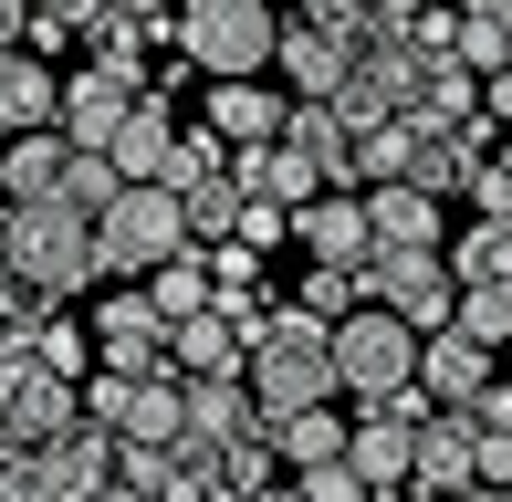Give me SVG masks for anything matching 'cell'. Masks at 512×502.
<instances>
[{
	"label": "cell",
	"instance_id": "obj_1",
	"mask_svg": "<svg viewBox=\"0 0 512 502\" xmlns=\"http://www.w3.org/2000/svg\"><path fill=\"white\" fill-rule=\"evenodd\" d=\"M251 398H262V419L324 408V398H335V325L304 314V304H272L262 335H251Z\"/></svg>",
	"mask_w": 512,
	"mask_h": 502
},
{
	"label": "cell",
	"instance_id": "obj_2",
	"mask_svg": "<svg viewBox=\"0 0 512 502\" xmlns=\"http://www.w3.org/2000/svg\"><path fill=\"white\" fill-rule=\"evenodd\" d=\"M0 272H21L32 293H53V304H74V293H95L105 283V251H95V220L84 210H11V262Z\"/></svg>",
	"mask_w": 512,
	"mask_h": 502
},
{
	"label": "cell",
	"instance_id": "obj_3",
	"mask_svg": "<svg viewBox=\"0 0 512 502\" xmlns=\"http://www.w3.org/2000/svg\"><path fill=\"white\" fill-rule=\"evenodd\" d=\"M272 42H283V11H272V0H189V11H178V53H189L209 84L272 74Z\"/></svg>",
	"mask_w": 512,
	"mask_h": 502
},
{
	"label": "cell",
	"instance_id": "obj_4",
	"mask_svg": "<svg viewBox=\"0 0 512 502\" xmlns=\"http://www.w3.org/2000/svg\"><path fill=\"white\" fill-rule=\"evenodd\" d=\"M95 251H105V283H157V272H168L178 251H199V241H189V220H178V189H126L95 220Z\"/></svg>",
	"mask_w": 512,
	"mask_h": 502
},
{
	"label": "cell",
	"instance_id": "obj_5",
	"mask_svg": "<svg viewBox=\"0 0 512 502\" xmlns=\"http://www.w3.org/2000/svg\"><path fill=\"white\" fill-rule=\"evenodd\" d=\"M398 387H418V335L387 304L345 314V325H335V398L377 408V398H398Z\"/></svg>",
	"mask_w": 512,
	"mask_h": 502
},
{
	"label": "cell",
	"instance_id": "obj_6",
	"mask_svg": "<svg viewBox=\"0 0 512 502\" xmlns=\"http://www.w3.org/2000/svg\"><path fill=\"white\" fill-rule=\"evenodd\" d=\"M74 419H84V387L74 377H53L42 356H0V440H11V450H53Z\"/></svg>",
	"mask_w": 512,
	"mask_h": 502
},
{
	"label": "cell",
	"instance_id": "obj_7",
	"mask_svg": "<svg viewBox=\"0 0 512 502\" xmlns=\"http://www.w3.org/2000/svg\"><path fill=\"white\" fill-rule=\"evenodd\" d=\"M366 304H387L408 335H450L460 283H450V262H439V251H377V262H366Z\"/></svg>",
	"mask_w": 512,
	"mask_h": 502
},
{
	"label": "cell",
	"instance_id": "obj_8",
	"mask_svg": "<svg viewBox=\"0 0 512 502\" xmlns=\"http://www.w3.org/2000/svg\"><path fill=\"white\" fill-rule=\"evenodd\" d=\"M147 84H157V63H74V74H63V136L105 157L115 126L147 105Z\"/></svg>",
	"mask_w": 512,
	"mask_h": 502
},
{
	"label": "cell",
	"instance_id": "obj_9",
	"mask_svg": "<svg viewBox=\"0 0 512 502\" xmlns=\"http://www.w3.org/2000/svg\"><path fill=\"white\" fill-rule=\"evenodd\" d=\"M95 367L105 377H157L168 367V314L147 304V283H105L95 293Z\"/></svg>",
	"mask_w": 512,
	"mask_h": 502
},
{
	"label": "cell",
	"instance_id": "obj_10",
	"mask_svg": "<svg viewBox=\"0 0 512 502\" xmlns=\"http://www.w3.org/2000/svg\"><path fill=\"white\" fill-rule=\"evenodd\" d=\"M335 116L345 126H398V116H418V53L408 42H366L356 53V74H345V95H335Z\"/></svg>",
	"mask_w": 512,
	"mask_h": 502
},
{
	"label": "cell",
	"instance_id": "obj_11",
	"mask_svg": "<svg viewBox=\"0 0 512 502\" xmlns=\"http://www.w3.org/2000/svg\"><path fill=\"white\" fill-rule=\"evenodd\" d=\"M272 74H283V95H293V105H335V95H345V74H356V42L293 11V21H283V42H272Z\"/></svg>",
	"mask_w": 512,
	"mask_h": 502
},
{
	"label": "cell",
	"instance_id": "obj_12",
	"mask_svg": "<svg viewBox=\"0 0 512 502\" xmlns=\"http://www.w3.org/2000/svg\"><path fill=\"white\" fill-rule=\"evenodd\" d=\"M199 126L220 136L230 157H241V147H283L293 95H283V84H262V74H251V84H199Z\"/></svg>",
	"mask_w": 512,
	"mask_h": 502
},
{
	"label": "cell",
	"instance_id": "obj_13",
	"mask_svg": "<svg viewBox=\"0 0 512 502\" xmlns=\"http://www.w3.org/2000/svg\"><path fill=\"white\" fill-rule=\"evenodd\" d=\"M178 136H189V116H178V95H157V84H147V105H136L126 126H115L105 168L126 178V189H168V168H178Z\"/></svg>",
	"mask_w": 512,
	"mask_h": 502
},
{
	"label": "cell",
	"instance_id": "obj_14",
	"mask_svg": "<svg viewBox=\"0 0 512 502\" xmlns=\"http://www.w3.org/2000/svg\"><path fill=\"white\" fill-rule=\"evenodd\" d=\"M408 492H418V502H460V492H481V429L439 408V419L418 429V461H408Z\"/></svg>",
	"mask_w": 512,
	"mask_h": 502
},
{
	"label": "cell",
	"instance_id": "obj_15",
	"mask_svg": "<svg viewBox=\"0 0 512 502\" xmlns=\"http://www.w3.org/2000/svg\"><path fill=\"white\" fill-rule=\"evenodd\" d=\"M63 178H74V136H63V126L0 136V210H53Z\"/></svg>",
	"mask_w": 512,
	"mask_h": 502
},
{
	"label": "cell",
	"instance_id": "obj_16",
	"mask_svg": "<svg viewBox=\"0 0 512 502\" xmlns=\"http://www.w3.org/2000/svg\"><path fill=\"white\" fill-rule=\"evenodd\" d=\"M293 251H314V262H377V231H366V189H324L293 210Z\"/></svg>",
	"mask_w": 512,
	"mask_h": 502
},
{
	"label": "cell",
	"instance_id": "obj_17",
	"mask_svg": "<svg viewBox=\"0 0 512 502\" xmlns=\"http://www.w3.org/2000/svg\"><path fill=\"white\" fill-rule=\"evenodd\" d=\"M366 231H377V251H450V220H439V199L418 178L366 189Z\"/></svg>",
	"mask_w": 512,
	"mask_h": 502
},
{
	"label": "cell",
	"instance_id": "obj_18",
	"mask_svg": "<svg viewBox=\"0 0 512 502\" xmlns=\"http://www.w3.org/2000/svg\"><path fill=\"white\" fill-rule=\"evenodd\" d=\"M42 492H53V502H105L115 492V440L95 419H74L53 450H42Z\"/></svg>",
	"mask_w": 512,
	"mask_h": 502
},
{
	"label": "cell",
	"instance_id": "obj_19",
	"mask_svg": "<svg viewBox=\"0 0 512 502\" xmlns=\"http://www.w3.org/2000/svg\"><path fill=\"white\" fill-rule=\"evenodd\" d=\"M115 440H126V450H178V440H189V377H178V367L136 377V387H126V419H115Z\"/></svg>",
	"mask_w": 512,
	"mask_h": 502
},
{
	"label": "cell",
	"instance_id": "obj_20",
	"mask_svg": "<svg viewBox=\"0 0 512 502\" xmlns=\"http://www.w3.org/2000/svg\"><path fill=\"white\" fill-rule=\"evenodd\" d=\"M345 408L324 398V408H283V419H262V440H272V461H283V482H304V471H324V461H345Z\"/></svg>",
	"mask_w": 512,
	"mask_h": 502
},
{
	"label": "cell",
	"instance_id": "obj_21",
	"mask_svg": "<svg viewBox=\"0 0 512 502\" xmlns=\"http://www.w3.org/2000/svg\"><path fill=\"white\" fill-rule=\"evenodd\" d=\"M418 387H429V408H481V387H502L492 346H471V335H418Z\"/></svg>",
	"mask_w": 512,
	"mask_h": 502
},
{
	"label": "cell",
	"instance_id": "obj_22",
	"mask_svg": "<svg viewBox=\"0 0 512 502\" xmlns=\"http://www.w3.org/2000/svg\"><path fill=\"white\" fill-rule=\"evenodd\" d=\"M63 126V74L42 53H0V136H42Z\"/></svg>",
	"mask_w": 512,
	"mask_h": 502
},
{
	"label": "cell",
	"instance_id": "obj_23",
	"mask_svg": "<svg viewBox=\"0 0 512 502\" xmlns=\"http://www.w3.org/2000/svg\"><path fill=\"white\" fill-rule=\"evenodd\" d=\"M168 367H178V377H251V335L209 304V314H189V325L168 335Z\"/></svg>",
	"mask_w": 512,
	"mask_h": 502
},
{
	"label": "cell",
	"instance_id": "obj_24",
	"mask_svg": "<svg viewBox=\"0 0 512 502\" xmlns=\"http://www.w3.org/2000/svg\"><path fill=\"white\" fill-rule=\"evenodd\" d=\"M283 147L304 157V168L324 178V189H356V126H345L335 105H293V126H283Z\"/></svg>",
	"mask_w": 512,
	"mask_h": 502
},
{
	"label": "cell",
	"instance_id": "obj_25",
	"mask_svg": "<svg viewBox=\"0 0 512 502\" xmlns=\"http://www.w3.org/2000/svg\"><path fill=\"white\" fill-rule=\"evenodd\" d=\"M241 429H262L251 377H189V440H199V450H230Z\"/></svg>",
	"mask_w": 512,
	"mask_h": 502
},
{
	"label": "cell",
	"instance_id": "obj_26",
	"mask_svg": "<svg viewBox=\"0 0 512 502\" xmlns=\"http://www.w3.org/2000/svg\"><path fill=\"white\" fill-rule=\"evenodd\" d=\"M241 168H199V178H178V220H189V241L209 251V241H230L241 231Z\"/></svg>",
	"mask_w": 512,
	"mask_h": 502
},
{
	"label": "cell",
	"instance_id": "obj_27",
	"mask_svg": "<svg viewBox=\"0 0 512 502\" xmlns=\"http://www.w3.org/2000/svg\"><path fill=\"white\" fill-rule=\"evenodd\" d=\"M230 168H241V189H251V199H272V210H304V199H324V178H314L293 147H241Z\"/></svg>",
	"mask_w": 512,
	"mask_h": 502
},
{
	"label": "cell",
	"instance_id": "obj_28",
	"mask_svg": "<svg viewBox=\"0 0 512 502\" xmlns=\"http://www.w3.org/2000/svg\"><path fill=\"white\" fill-rule=\"evenodd\" d=\"M481 116V74L460 53H439V63H418V126H471Z\"/></svg>",
	"mask_w": 512,
	"mask_h": 502
},
{
	"label": "cell",
	"instance_id": "obj_29",
	"mask_svg": "<svg viewBox=\"0 0 512 502\" xmlns=\"http://www.w3.org/2000/svg\"><path fill=\"white\" fill-rule=\"evenodd\" d=\"M439 262H450V283H460V293H481V283H512V220H471V231H460L450 251H439Z\"/></svg>",
	"mask_w": 512,
	"mask_h": 502
},
{
	"label": "cell",
	"instance_id": "obj_30",
	"mask_svg": "<svg viewBox=\"0 0 512 502\" xmlns=\"http://www.w3.org/2000/svg\"><path fill=\"white\" fill-rule=\"evenodd\" d=\"M460 63H471L481 84L512 74V0H460Z\"/></svg>",
	"mask_w": 512,
	"mask_h": 502
},
{
	"label": "cell",
	"instance_id": "obj_31",
	"mask_svg": "<svg viewBox=\"0 0 512 502\" xmlns=\"http://www.w3.org/2000/svg\"><path fill=\"white\" fill-rule=\"evenodd\" d=\"M209 482H220L230 502H262L272 482H283V461H272V440H262V429H241L230 450H209Z\"/></svg>",
	"mask_w": 512,
	"mask_h": 502
},
{
	"label": "cell",
	"instance_id": "obj_32",
	"mask_svg": "<svg viewBox=\"0 0 512 502\" xmlns=\"http://www.w3.org/2000/svg\"><path fill=\"white\" fill-rule=\"evenodd\" d=\"M387 178H418V116L356 136V189H387Z\"/></svg>",
	"mask_w": 512,
	"mask_h": 502
},
{
	"label": "cell",
	"instance_id": "obj_33",
	"mask_svg": "<svg viewBox=\"0 0 512 502\" xmlns=\"http://www.w3.org/2000/svg\"><path fill=\"white\" fill-rule=\"evenodd\" d=\"M147 304L168 314V335L189 325V314H209V304H220V293H209V251H178V262H168V272L147 283Z\"/></svg>",
	"mask_w": 512,
	"mask_h": 502
},
{
	"label": "cell",
	"instance_id": "obj_34",
	"mask_svg": "<svg viewBox=\"0 0 512 502\" xmlns=\"http://www.w3.org/2000/svg\"><path fill=\"white\" fill-rule=\"evenodd\" d=\"M293 304H304V314H324V325H345V314H366V272H356V262H314Z\"/></svg>",
	"mask_w": 512,
	"mask_h": 502
},
{
	"label": "cell",
	"instance_id": "obj_35",
	"mask_svg": "<svg viewBox=\"0 0 512 502\" xmlns=\"http://www.w3.org/2000/svg\"><path fill=\"white\" fill-rule=\"evenodd\" d=\"M21 356H42V367H53V377H95V325H74V314H53V325H42L32 335V346H21Z\"/></svg>",
	"mask_w": 512,
	"mask_h": 502
},
{
	"label": "cell",
	"instance_id": "obj_36",
	"mask_svg": "<svg viewBox=\"0 0 512 502\" xmlns=\"http://www.w3.org/2000/svg\"><path fill=\"white\" fill-rule=\"evenodd\" d=\"M450 335H471V346H512V283H481V293H460V314H450Z\"/></svg>",
	"mask_w": 512,
	"mask_h": 502
},
{
	"label": "cell",
	"instance_id": "obj_37",
	"mask_svg": "<svg viewBox=\"0 0 512 502\" xmlns=\"http://www.w3.org/2000/svg\"><path fill=\"white\" fill-rule=\"evenodd\" d=\"M209 293H220V304H272V293H262V251L209 241Z\"/></svg>",
	"mask_w": 512,
	"mask_h": 502
},
{
	"label": "cell",
	"instance_id": "obj_38",
	"mask_svg": "<svg viewBox=\"0 0 512 502\" xmlns=\"http://www.w3.org/2000/svg\"><path fill=\"white\" fill-rule=\"evenodd\" d=\"M115 199H126V178H115V168H105L95 147H74V178H63V210H84V220H105Z\"/></svg>",
	"mask_w": 512,
	"mask_h": 502
},
{
	"label": "cell",
	"instance_id": "obj_39",
	"mask_svg": "<svg viewBox=\"0 0 512 502\" xmlns=\"http://www.w3.org/2000/svg\"><path fill=\"white\" fill-rule=\"evenodd\" d=\"M293 492H304V502H387V492H366V471H356V461H324V471H304Z\"/></svg>",
	"mask_w": 512,
	"mask_h": 502
},
{
	"label": "cell",
	"instance_id": "obj_40",
	"mask_svg": "<svg viewBox=\"0 0 512 502\" xmlns=\"http://www.w3.org/2000/svg\"><path fill=\"white\" fill-rule=\"evenodd\" d=\"M304 21H324V32H345L356 53L377 42V0H304Z\"/></svg>",
	"mask_w": 512,
	"mask_h": 502
},
{
	"label": "cell",
	"instance_id": "obj_41",
	"mask_svg": "<svg viewBox=\"0 0 512 502\" xmlns=\"http://www.w3.org/2000/svg\"><path fill=\"white\" fill-rule=\"evenodd\" d=\"M241 251H283L293 241V210H272V199H241V231H230Z\"/></svg>",
	"mask_w": 512,
	"mask_h": 502
},
{
	"label": "cell",
	"instance_id": "obj_42",
	"mask_svg": "<svg viewBox=\"0 0 512 502\" xmlns=\"http://www.w3.org/2000/svg\"><path fill=\"white\" fill-rule=\"evenodd\" d=\"M0 502H53V492H42V450H11V440H0Z\"/></svg>",
	"mask_w": 512,
	"mask_h": 502
},
{
	"label": "cell",
	"instance_id": "obj_43",
	"mask_svg": "<svg viewBox=\"0 0 512 502\" xmlns=\"http://www.w3.org/2000/svg\"><path fill=\"white\" fill-rule=\"evenodd\" d=\"M126 387H136V377H105V367L84 377V419H95L105 440H115V419H126Z\"/></svg>",
	"mask_w": 512,
	"mask_h": 502
},
{
	"label": "cell",
	"instance_id": "obj_44",
	"mask_svg": "<svg viewBox=\"0 0 512 502\" xmlns=\"http://www.w3.org/2000/svg\"><path fill=\"white\" fill-rule=\"evenodd\" d=\"M0 53H32V0H0Z\"/></svg>",
	"mask_w": 512,
	"mask_h": 502
},
{
	"label": "cell",
	"instance_id": "obj_45",
	"mask_svg": "<svg viewBox=\"0 0 512 502\" xmlns=\"http://www.w3.org/2000/svg\"><path fill=\"white\" fill-rule=\"evenodd\" d=\"M481 116H492V126L512 136V74H492V84H481Z\"/></svg>",
	"mask_w": 512,
	"mask_h": 502
},
{
	"label": "cell",
	"instance_id": "obj_46",
	"mask_svg": "<svg viewBox=\"0 0 512 502\" xmlns=\"http://www.w3.org/2000/svg\"><path fill=\"white\" fill-rule=\"evenodd\" d=\"M42 21H84V11H105V0H32Z\"/></svg>",
	"mask_w": 512,
	"mask_h": 502
},
{
	"label": "cell",
	"instance_id": "obj_47",
	"mask_svg": "<svg viewBox=\"0 0 512 502\" xmlns=\"http://www.w3.org/2000/svg\"><path fill=\"white\" fill-rule=\"evenodd\" d=\"M178 502H230V492H220V482H189V492H178Z\"/></svg>",
	"mask_w": 512,
	"mask_h": 502
},
{
	"label": "cell",
	"instance_id": "obj_48",
	"mask_svg": "<svg viewBox=\"0 0 512 502\" xmlns=\"http://www.w3.org/2000/svg\"><path fill=\"white\" fill-rule=\"evenodd\" d=\"M105 502H157V492H136V482H115V492H105Z\"/></svg>",
	"mask_w": 512,
	"mask_h": 502
},
{
	"label": "cell",
	"instance_id": "obj_49",
	"mask_svg": "<svg viewBox=\"0 0 512 502\" xmlns=\"http://www.w3.org/2000/svg\"><path fill=\"white\" fill-rule=\"evenodd\" d=\"M0 356H21V335H11V314H0Z\"/></svg>",
	"mask_w": 512,
	"mask_h": 502
},
{
	"label": "cell",
	"instance_id": "obj_50",
	"mask_svg": "<svg viewBox=\"0 0 512 502\" xmlns=\"http://www.w3.org/2000/svg\"><path fill=\"white\" fill-rule=\"evenodd\" d=\"M262 502H304V492H293V482H272V492H262Z\"/></svg>",
	"mask_w": 512,
	"mask_h": 502
},
{
	"label": "cell",
	"instance_id": "obj_51",
	"mask_svg": "<svg viewBox=\"0 0 512 502\" xmlns=\"http://www.w3.org/2000/svg\"><path fill=\"white\" fill-rule=\"evenodd\" d=\"M460 502H512V492H492V482H481V492H460Z\"/></svg>",
	"mask_w": 512,
	"mask_h": 502
},
{
	"label": "cell",
	"instance_id": "obj_52",
	"mask_svg": "<svg viewBox=\"0 0 512 502\" xmlns=\"http://www.w3.org/2000/svg\"><path fill=\"white\" fill-rule=\"evenodd\" d=\"M0 262H11V210H0Z\"/></svg>",
	"mask_w": 512,
	"mask_h": 502
},
{
	"label": "cell",
	"instance_id": "obj_53",
	"mask_svg": "<svg viewBox=\"0 0 512 502\" xmlns=\"http://www.w3.org/2000/svg\"><path fill=\"white\" fill-rule=\"evenodd\" d=\"M429 11H460V0H429Z\"/></svg>",
	"mask_w": 512,
	"mask_h": 502
}]
</instances>
